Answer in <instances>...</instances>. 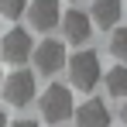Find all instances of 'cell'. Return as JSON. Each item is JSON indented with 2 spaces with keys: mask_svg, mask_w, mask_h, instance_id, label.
Returning a JSON list of instances; mask_svg holds the SVG:
<instances>
[{
  "mask_svg": "<svg viewBox=\"0 0 127 127\" xmlns=\"http://www.w3.org/2000/svg\"><path fill=\"white\" fill-rule=\"evenodd\" d=\"M38 110H41L45 124H62V120H69L72 110H76V103H72V89L62 86V83H52V86L41 93Z\"/></svg>",
  "mask_w": 127,
  "mask_h": 127,
  "instance_id": "cell-1",
  "label": "cell"
},
{
  "mask_svg": "<svg viewBox=\"0 0 127 127\" xmlns=\"http://www.w3.org/2000/svg\"><path fill=\"white\" fill-rule=\"evenodd\" d=\"M100 79H103V69H100V55L96 52L83 48V52H76L69 59V83L76 86V89H86L89 93Z\"/></svg>",
  "mask_w": 127,
  "mask_h": 127,
  "instance_id": "cell-2",
  "label": "cell"
},
{
  "mask_svg": "<svg viewBox=\"0 0 127 127\" xmlns=\"http://www.w3.org/2000/svg\"><path fill=\"white\" fill-rule=\"evenodd\" d=\"M3 100L10 106H28L34 100V72H28V69L10 72V79L3 83Z\"/></svg>",
  "mask_w": 127,
  "mask_h": 127,
  "instance_id": "cell-3",
  "label": "cell"
},
{
  "mask_svg": "<svg viewBox=\"0 0 127 127\" xmlns=\"http://www.w3.org/2000/svg\"><path fill=\"white\" fill-rule=\"evenodd\" d=\"M0 45H3V55L0 59H7V62L21 65L31 59V52H34V45H31V34L24 31V28H10L7 34H0Z\"/></svg>",
  "mask_w": 127,
  "mask_h": 127,
  "instance_id": "cell-4",
  "label": "cell"
},
{
  "mask_svg": "<svg viewBox=\"0 0 127 127\" xmlns=\"http://www.w3.org/2000/svg\"><path fill=\"white\" fill-rule=\"evenodd\" d=\"M31 59H34V65H38L41 76H55V72L65 65V45L55 41V38H48V41H41L34 52H31Z\"/></svg>",
  "mask_w": 127,
  "mask_h": 127,
  "instance_id": "cell-5",
  "label": "cell"
},
{
  "mask_svg": "<svg viewBox=\"0 0 127 127\" xmlns=\"http://www.w3.org/2000/svg\"><path fill=\"white\" fill-rule=\"evenodd\" d=\"M72 117H76V127H110V110L100 96H89L86 103H79Z\"/></svg>",
  "mask_w": 127,
  "mask_h": 127,
  "instance_id": "cell-6",
  "label": "cell"
},
{
  "mask_svg": "<svg viewBox=\"0 0 127 127\" xmlns=\"http://www.w3.org/2000/svg\"><path fill=\"white\" fill-rule=\"evenodd\" d=\"M62 34H65V41H72V45H86L89 34H93V17L86 10H65Z\"/></svg>",
  "mask_w": 127,
  "mask_h": 127,
  "instance_id": "cell-7",
  "label": "cell"
},
{
  "mask_svg": "<svg viewBox=\"0 0 127 127\" xmlns=\"http://www.w3.org/2000/svg\"><path fill=\"white\" fill-rule=\"evenodd\" d=\"M28 21L34 31H52L55 24L62 21V14H59V0H34V3H28Z\"/></svg>",
  "mask_w": 127,
  "mask_h": 127,
  "instance_id": "cell-8",
  "label": "cell"
},
{
  "mask_svg": "<svg viewBox=\"0 0 127 127\" xmlns=\"http://www.w3.org/2000/svg\"><path fill=\"white\" fill-rule=\"evenodd\" d=\"M120 0H93V24L100 28H113L120 21Z\"/></svg>",
  "mask_w": 127,
  "mask_h": 127,
  "instance_id": "cell-9",
  "label": "cell"
},
{
  "mask_svg": "<svg viewBox=\"0 0 127 127\" xmlns=\"http://www.w3.org/2000/svg\"><path fill=\"white\" fill-rule=\"evenodd\" d=\"M103 83H106V93H110V96L127 100V65H113L103 76Z\"/></svg>",
  "mask_w": 127,
  "mask_h": 127,
  "instance_id": "cell-10",
  "label": "cell"
},
{
  "mask_svg": "<svg viewBox=\"0 0 127 127\" xmlns=\"http://www.w3.org/2000/svg\"><path fill=\"white\" fill-rule=\"evenodd\" d=\"M110 55L117 62H127V28H117L110 34Z\"/></svg>",
  "mask_w": 127,
  "mask_h": 127,
  "instance_id": "cell-11",
  "label": "cell"
},
{
  "mask_svg": "<svg viewBox=\"0 0 127 127\" xmlns=\"http://www.w3.org/2000/svg\"><path fill=\"white\" fill-rule=\"evenodd\" d=\"M24 10H28V0H0V14H3V17H10V21H14V17H21Z\"/></svg>",
  "mask_w": 127,
  "mask_h": 127,
  "instance_id": "cell-12",
  "label": "cell"
},
{
  "mask_svg": "<svg viewBox=\"0 0 127 127\" xmlns=\"http://www.w3.org/2000/svg\"><path fill=\"white\" fill-rule=\"evenodd\" d=\"M14 127H38V124H34V120H17Z\"/></svg>",
  "mask_w": 127,
  "mask_h": 127,
  "instance_id": "cell-13",
  "label": "cell"
},
{
  "mask_svg": "<svg viewBox=\"0 0 127 127\" xmlns=\"http://www.w3.org/2000/svg\"><path fill=\"white\" fill-rule=\"evenodd\" d=\"M120 117H124V124H127V100H124V110H120Z\"/></svg>",
  "mask_w": 127,
  "mask_h": 127,
  "instance_id": "cell-14",
  "label": "cell"
},
{
  "mask_svg": "<svg viewBox=\"0 0 127 127\" xmlns=\"http://www.w3.org/2000/svg\"><path fill=\"white\" fill-rule=\"evenodd\" d=\"M0 127H7V117H3V110H0Z\"/></svg>",
  "mask_w": 127,
  "mask_h": 127,
  "instance_id": "cell-15",
  "label": "cell"
},
{
  "mask_svg": "<svg viewBox=\"0 0 127 127\" xmlns=\"http://www.w3.org/2000/svg\"><path fill=\"white\" fill-rule=\"evenodd\" d=\"M0 62H3V59H0Z\"/></svg>",
  "mask_w": 127,
  "mask_h": 127,
  "instance_id": "cell-16",
  "label": "cell"
}]
</instances>
